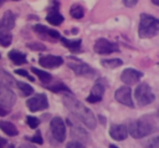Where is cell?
Returning <instances> with one entry per match:
<instances>
[{
    "instance_id": "6da1fadb",
    "label": "cell",
    "mask_w": 159,
    "mask_h": 148,
    "mask_svg": "<svg viewBox=\"0 0 159 148\" xmlns=\"http://www.w3.org/2000/svg\"><path fill=\"white\" fill-rule=\"evenodd\" d=\"M63 104L87 128H89V129H94L96 128L97 122H96V117H94L93 112L89 108H87L82 102H80L78 99H76L73 96H68L67 95V96L63 97Z\"/></svg>"
},
{
    "instance_id": "7a4b0ae2",
    "label": "cell",
    "mask_w": 159,
    "mask_h": 148,
    "mask_svg": "<svg viewBox=\"0 0 159 148\" xmlns=\"http://www.w3.org/2000/svg\"><path fill=\"white\" fill-rule=\"evenodd\" d=\"M127 131L134 138H143L157 131V123L155 121L150 118L149 119L142 118L138 121H132L129 126L127 127Z\"/></svg>"
},
{
    "instance_id": "3957f363",
    "label": "cell",
    "mask_w": 159,
    "mask_h": 148,
    "mask_svg": "<svg viewBox=\"0 0 159 148\" xmlns=\"http://www.w3.org/2000/svg\"><path fill=\"white\" fill-rule=\"evenodd\" d=\"M159 32V21L149 14H142L138 26V35L142 39H149Z\"/></svg>"
},
{
    "instance_id": "277c9868",
    "label": "cell",
    "mask_w": 159,
    "mask_h": 148,
    "mask_svg": "<svg viewBox=\"0 0 159 148\" xmlns=\"http://www.w3.org/2000/svg\"><path fill=\"white\" fill-rule=\"evenodd\" d=\"M134 96H135V99L139 106H147L155 99V95L153 93V91L148 83H140L135 88Z\"/></svg>"
},
{
    "instance_id": "5b68a950",
    "label": "cell",
    "mask_w": 159,
    "mask_h": 148,
    "mask_svg": "<svg viewBox=\"0 0 159 148\" xmlns=\"http://www.w3.org/2000/svg\"><path fill=\"white\" fill-rule=\"evenodd\" d=\"M67 60H68L67 66H68L76 75H78V76H88V75H92V73L94 72L93 68H92L89 65L84 63L83 61H81V60H78V58H76V57L68 56Z\"/></svg>"
},
{
    "instance_id": "8992f818",
    "label": "cell",
    "mask_w": 159,
    "mask_h": 148,
    "mask_svg": "<svg viewBox=\"0 0 159 148\" xmlns=\"http://www.w3.org/2000/svg\"><path fill=\"white\" fill-rule=\"evenodd\" d=\"M50 127H51V133H52L53 138L58 143H62L66 138V126H65L63 119L61 117L52 118L51 123H50Z\"/></svg>"
},
{
    "instance_id": "52a82bcc",
    "label": "cell",
    "mask_w": 159,
    "mask_h": 148,
    "mask_svg": "<svg viewBox=\"0 0 159 148\" xmlns=\"http://www.w3.org/2000/svg\"><path fill=\"white\" fill-rule=\"evenodd\" d=\"M15 102H16V95L14 93V91L10 90L9 86L0 82V104L10 111V108L15 104Z\"/></svg>"
},
{
    "instance_id": "ba28073f",
    "label": "cell",
    "mask_w": 159,
    "mask_h": 148,
    "mask_svg": "<svg viewBox=\"0 0 159 148\" xmlns=\"http://www.w3.org/2000/svg\"><path fill=\"white\" fill-rule=\"evenodd\" d=\"M26 106L29 107L30 111L37 112V111L46 109L48 107V101H47V97L45 93H39V95H35L34 97L29 98L26 101Z\"/></svg>"
},
{
    "instance_id": "9c48e42d",
    "label": "cell",
    "mask_w": 159,
    "mask_h": 148,
    "mask_svg": "<svg viewBox=\"0 0 159 148\" xmlns=\"http://www.w3.org/2000/svg\"><path fill=\"white\" fill-rule=\"evenodd\" d=\"M93 50L97 52V53H102V55H109L112 52H117L119 51L118 50V46L113 42H111L109 40L107 39H98L96 42H94V46H93Z\"/></svg>"
},
{
    "instance_id": "30bf717a",
    "label": "cell",
    "mask_w": 159,
    "mask_h": 148,
    "mask_svg": "<svg viewBox=\"0 0 159 148\" xmlns=\"http://www.w3.org/2000/svg\"><path fill=\"white\" fill-rule=\"evenodd\" d=\"M114 98L119 103H122L124 106H128L130 108L134 107V103H133V99H132V90H130L129 86H122V87H119L116 91V93H114Z\"/></svg>"
},
{
    "instance_id": "8fae6325",
    "label": "cell",
    "mask_w": 159,
    "mask_h": 148,
    "mask_svg": "<svg viewBox=\"0 0 159 148\" xmlns=\"http://www.w3.org/2000/svg\"><path fill=\"white\" fill-rule=\"evenodd\" d=\"M143 77V73L135 68H125L122 75H120V80L127 85V86H130V85H134L139 81V78Z\"/></svg>"
},
{
    "instance_id": "7c38bea8",
    "label": "cell",
    "mask_w": 159,
    "mask_h": 148,
    "mask_svg": "<svg viewBox=\"0 0 159 148\" xmlns=\"http://www.w3.org/2000/svg\"><path fill=\"white\" fill-rule=\"evenodd\" d=\"M39 63L45 68H55V67H58L63 63V58L61 56L45 55V56H40Z\"/></svg>"
},
{
    "instance_id": "4fadbf2b",
    "label": "cell",
    "mask_w": 159,
    "mask_h": 148,
    "mask_svg": "<svg viewBox=\"0 0 159 148\" xmlns=\"http://www.w3.org/2000/svg\"><path fill=\"white\" fill-rule=\"evenodd\" d=\"M109 136L114 141H123L128 136L127 127L124 124H112L109 128Z\"/></svg>"
},
{
    "instance_id": "5bb4252c",
    "label": "cell",
    "mask_w": 159,
    "mask_h": 148,
    "mask_svg": "<svg viewBox=\"0 0 159 148\" xmlns=\"http://www.w3.org/2000/svg\"><path fill=\"white\" fill-rule=\"evenodd\" d=\"M67 123H68L70 127H71V136H72L73 139H76L77 142H81V143L88 141V134H87V132H86L83 128H81L80 126L72 124L70 119H67Z\"/></svg>"
},
{
    "instance_id": "9a60e30c",
    "label": "cell",
    "mask_w": 159,
    "mask_h": 148,
    "mask_svg": "<svg viewBox=\"0 0 159 148\" xmlns=\"http://www.w3.org/2000/svg\"><path fill=\"white\" fill-rule=\"evenodd\" d=\"M15 26V15L12 11L7 10L4 12L2 17L0 19V30L9 31Z\"/></svg>"
},
{
    "instance_id": "2e32d148",
    "label": "cell",
    "mask_w": 159,
    "mask_h": 148,
    "mask_svg": "<svg viewBox=\"0 0 159 148\" xmlns=\"http://www.w3.org/2000/svg\"><path fill=\"white\" fill-rule=\"evenodd\" d=\"M34 30L37 32V34H40V35H42V36H45V37H47V39H50V40H52V41H55V40H58L60 39V32H57L56 30H51V29H48V27H46V26H43V25H35L34 26Z\"/></svg>"
},
{
    "instance_id": "e0dca14e",
    "label": "cell",
    "mask_w": 159,
    "mask_h": 148,
    "mask_svg": "<svg viewBox=\"0 0 159 148\" xmlns=\"http://www.w3.org/2000/svg\"><path fill=\"white\" fill-rule=\"evenodd\" d=\"M103 93H104V86L101 83V82H97L93 87H92V91H91V95L87 97V101L89 103H96V102H99L103 97Z\"/></svg>"
},
{
    "instance_id": "ac0fdd59",
    "label": "cell",
    "mask_w": 159,
    "mask_h": 148,
    "mask_svg": "<svg viewBox=\"0 0 159 148\" xmlns=\"http://www.w3.org/2000/svg\"><path fill=\"white\" fill-rule=\"evenodd\" d=\"M57 7H58V4H57V1H55V7L51 9L50 14L46 16V20L53 26H58L63 22V16L57 11Z\"/></svg>"
},
{
    "instance_id": "d6986e66",
    "label": "cell",
    "mask_w": 159,
    "mask_h": 148,
    "mask_svg": "<svg viewBox=\"0 0 159 148\" xmlns=\"http://www.w3.org/2000/svg\"><path fill=\"white\" fill-rule=\"evenodd\" d=\"M70 51H72V52H80L81 50V44H82V41L81 40H67L66 37H62V36H60V39H58Z\"/></svg>"
},
{
    "instance_id": "ffe728a7",
    "label": "cell",
    "mask_w": 159,
    "mask_h": 148,
    "mask_svg": "<svg viewBox=\"0 0 159 148\" xmlns=\"http://www.w3.org/2000/svg\"><path fill=\"white\" fill-rule=\"evenodd\" d=\"M7 56H9V58H10L15 65H24V63L27 62V60H26V55L22 53V52H20V51H17V50H12V51H10Z\"/></svg>"
},
{
    "instance_id": "44dd1931",
    "label": "cell",
    "mask_w": 159,
    "mask_h": 148,
    "mask_svg": "<svg viewBox=\"0 0 159 148\" xmlns=\"http://www.w3.org/2000/svg\"><path fill=\"white\" fill-rule=\"evenodd\" d=\"M0 129H1L5 134H7V136H10V137H14V136H17V134H19L17 128H16L11 122L0 121Z\"/></svg>"
},
{
    "instance_id": "7402d4cb",
    "label": "cell",
    "mask_w": 159,
    "mask_h": 148,
    "mask_svg": "<svg viewBox=\"0 0 159 148\" xmlns=\"http://www.w3.org/2000/svg\"><path fill=\"white\" fill-rule=\"evenodd\" d=\"M31 71L40 78V81H41L42 83H50V82L52 81V76H51L48 72H46V71L39 70V68H36V67H31Z\"/></svg>"
},
{
    "instance_id": "603a6c76",
    "label": "cell",
    "mask_w": 159,
    "mask_h": 148,
    "mask_svg": "<svg viewBox=\"0 0 159 148\" xmlns=\"http://www.w3.org/2000/svg\"><path fill=\"white\" fill-rule=\"evenodd\" d=\"M70 14H71V16H72L73 19L80 20V19H82L83 15H84V9H83L80 4H75V5H72V7L70 9Z\"/></svg>"
},
{
    "instance_id": "cb8c5ba5",
    "label": "cell",
    "mask_w": 159,
    "mask_h": 148,
    "mask_svg": "<svg viewBox=\"0 0 159 148\" xmlns=\"http://www.w3.org/2000/svg\"><path fill=\"white\" fill-rule=\"evenodd\" d=\"M47 90H50L52 92H67L70 95L72 93L71 90L65 83H62V82H56L55 85H50V86H47Z\"/></svg>"
},
{
    "instance_id": "d4e9b609",
    "label": "cell",
    "mask_w": 159,
    "mask_h": 148,
    "mask_svg": "<svg viewBox=\"0 0 159 148\" xmlns=\"http://www.w3.org/2000/svg\"><path fill=\"white\" fill-rule=\"evenodd\" d=\"M122 63H123V61L119 58H107V60L101 61V65L107 68H116V67H119Z\"/></svg>"
},
{
    "instance_id": "484cf974",
    "label": "cell",
    "mask_w": 159,
    "mask_h": 148,
    "mask_svg": "<svg viewBox=\"0 0 159 148\" xmlns=\"http://www.w3.org/2000/svg\"><path fill=\"white\" fill-rule=\"evenodd\" d=\"M12 41V36L9 31H5V30H0V45L2 46H9Z\"/></svg>"
},
{
    "instance_id": "4316f807",
    "label": "cell",
    "mask_w": 159,
    "mask_h": 148,
    "mask_svg": "<svg viewBox=\"0 0 159 148\" xmlns=\"http://www.w3.org/2000/svg\"><path fill=\"white\" fill-rule=\"evenodd\" d=\"M16 86L19 87V90L21 91V93L24 95V96H30L31 93H34V88L30 86V85H27V83H25V82H16Z\"/></svg>"
},
{
    "instance_id": "83f0119b",
    "label": "cell",
    "mask_w": 159,
    "mask_h": 148,
    "mask_svg": "<svg viewBox=\"0 0 159 148\" xmlns=\"http://www.w3.org/2000/svg\"><path fill=\"white\" fill-rule=\"evenodd\" d=\"M26 123H27V126H29L30 128L36 129V128L39 127V124H40V119L36 118V117H32V116H27V117H26Z\"/></svg>"
},
{
    "instance_id": "f1b7e54d",
    "label": "cell",
    "mask_w": 159,
    "mask_h": 148,
    "mask_svg": "<svg viewBox=\"0 0 159 148\" xmlns=\"http://www.w3.org/2000/svg\"><path fill=\"white\" fill-rule=\"evenodd\" d=\"M144 146L147 148H159V138L158 137H153V138L148 139V142L144 143Z\"/></svg>"
},
{
    "instance_id": "f546056e",
    "label": "cell",
    "mask_w": 159,
    "mask_h": 148,
    "mask_svg": "<svg viewBox=\"0 0 159 148\" xmlns=\"http://www.w3.org/2000/svg\"><path fill=\"white\" fill-rule=\"evenodd\" d=\"M27 47L30 50H34V51H45L46 47L45 45L40 44V42H35V44H27Z\"/></svg>"
},
{
    "instance_id": "4dcf8cb0",
    "label": "cell",
    "mask_w": 159,
    "mask_h": 148,
    "mask_svg": "<svg viewBox=\"0 0 159 148\" xmlns=\"http://www.w3.org/2000/svg\"><path fill=\"white\" fill-rule=\"evenodd\" d=\"M30 142H34V143H37V144H42V143H43V141H42L41 133L37 131V132H36V134H35V136H32V137L30 138Z\"/></svg>"
},
{
    "instance_id": "1f68e13d",
    "label": "cell",
    "mask_w": 159,
    "mask_h": 148,
    "mask_svg": "<svg viewBox=\"0 0 159 148\" xmlns=\"http://www.w3.org/2000/svg\"><path fill=\"white\" fill-rule=\"evenodd\" d=\"M15 73H16V75H20V76H24V77H27L30 81H35V80H34V77H32V76H30V75L27 73V71H26V70H15Z\"/></svg>"
},
{
    "instance_id": "d6a6232c",
    "label": "cell",
    "mask_w": 159,
    "mask_h": 148,
    "mask_svg": "<svg viewBox=\"0 0 159 148\" xmlns=\"http://www.w3.org/2000/svg\"><path fill=\"white\" fill-rule=\"evenodd\" d=\"M66 148H84V146H83V143H81V142L72 141V142H70V143L67 144Z\"/></svg>"
},
{
    "instance_id": "836d02e7",
    "label": "cell",
    "mask_w": 159,
    "mask_h": 148,
    "mask_svg": "<svg viewBox=\"0 0 159 148\" xmlns=\"http://www.w3.org/2000/svg\"><path fill=\"white\" fill-rule=\"evenodd\" d=\"M137 2H138V0H123V4L127 7H133L137 5Z\"/></svg>"
},
{
    "instance_id": "e575fe53",
    "label": "cell",
    "mask_w": 159,
    "mask_h": 148,
    "mask_svg": "<svg viewBox=\"0 0 159 148\" xmlns=\"http://www.w3.org/2000/svg\"><path fill=\"white\" fill-rule=\"evenodd\" d=\"M9 113V109H6V108H4L1 104H0V116H6Z\"/></svg>"
},
{
    "instance_id": "d590c367",
    "label": "cell",
    "mask_w": 159,
    "mask_h": 148,
    "mask_svg": "<svg viewBox=\"0 0 159 148\" xmlns=\"http://www.w3.org/2000/svg\"><path fill=\"white\" fill-rule=\"evenodd\" d=\"M19 148H36V147H34V146H31V144H27V143H25V144H21Z\"/></svg>"
},
{
    "instance_id": "8d00e7d4",
    "label": "cell",
    "mask_w": 159,
    "mask_h": 148,
    "mask_svg": "<svg viewBox=\"0 0 159 148\" xmlns=\"http://www.w3.org/2000/svg\"><path fill=\"white\" fill-rule=\"evenodd\" d=\"M5 144H6V139H4V138L0 137V148H2Z\"/></svg>"
},
{
    "instance_id": "74e56055",
    "label": "cell",
    "mask_w": 159,
    "mask_h": 148,
    "mask_svg": "<svg viewBox=\"0 0 159 148\" xmlns=\"http://www.w3.org/2000/svg\"><path fill=\"white\" fill-rule=\"evenodd\" d=\"M152 2H153L154 5H159V0H152Z\"/></svg>"
},
{
    "instance_id": "f35d334b",
    "label": "cell",
    "mask_w": 159,
    "mask_h": 148,
    "mask_svg": "<svg viewBox=\"0 0 159 148\" xmlns=\"http://www.w3.org/2000/svg\"><path fill=\"white\" fill-rule=\"evenodd\" d=\"M109 148H118V147H116L114 144H109Z\"/></svg>"
},
{
    "instance_id": "ab89813d",
    "label": "cell",
    "mask_w": 159,
    "mask_h": 148,
    "mask_svg": "<svg viewBox=\"0 0 159 148\" xmlns=\"http://www.w3.org/2000/svg\"><path fill=\"white\" fill-rule=\"evenodd\" d=\"M7 148H15V147H14V146H12V144H10V146H9V147H7Z\"/></svg>"
},
{
    "instance_id": "60d3db41",
    "label": "cell",
    "mask_w": 159,
    "mask_h": 148,
    "mask_svg": "<svg viewBox=\"0 0 159 148\" xmlns=\"http://www.w3.org/2000/svg\"><path fill=\"white\" fill-rule=\"evenodd\" d=\"M2 2H4V0H0V5H2Z\"/></svg>"
},
{
    "instance_id": "b9f144b4",
    "label": "cell",
    "mask_w": 159,
    "mask_h": 148,
    "mask_svg": "<svg viewBox=\"0 0 159 148\" xmlns=\"http://www.w3.org/2000/svg\"><path fill=\"white\" fill-rule=\"evenodd\" d=\"M0 57H1V53H0Z\"/></svg>"
}]
</instances>
